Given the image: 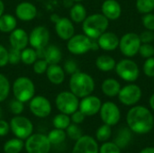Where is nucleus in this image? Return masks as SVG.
Masks as SVG:
<instances>
[{
    "label": "nucleus",
    "mask_w": 154,
    "mask_h": 153,
    "mask_svg": "<svg viewBox=\"0 0 154 153\" xmlns=\"http://www.w3.org/2000/svg\"><path fill=\"white\" fill-rule=\"evenodd\" d=\"M101 89L102 92L109 97H115L118 96L120 89H121V85L120 83L115 79V78H106L103 81L101 85Z\"/></svg>",
    "instance_id": "obj_23"
},
{
    "label": "nucleus",
    "mask_w": 154,
    "mask_h": 153,
    "mask_svg": "<svg viewBox=\"0 0 154 153\" xmlns=\"http://www.w3.org/2000/svg\"><path fill=\"white\" fill-rule=\"evenodd\" d=\"M101 106V100L97 96L89 95L82 98V100L79 102V109L86 116H92L100 111Z\"/></svg>",
    "instance_id": "obj_15"
},
{
    "label": "nucleus",
    "mask_w": 154,
    "mask_h": 153,
    "mask_svg": "<svg viewBox=\"0 0 154 153\" xmlns=\"http://www.w3.org/2000/svg\"><path fill=\"white\" fill-rule=\"evenodd\" d=\"M111 133H112V130L110 125L105 124L104 125L100 126L97 129L96 135L99 142H106L111 137Z\"/></svg>",
    "instance_id": "obj_35"
},
{
    "label": "nucleus",
    "mask_w": 154,
    "mask_h": 153,
    "mask_svg": "<svg viewBox=\"0 0 154 153\" xmlns=\"http://www.w3.org/2000/svg\"><path fill=\"white\" fill-rule=\"evenodd\" d=\"M55 32L63 41L69 40L75 34V28L70 19L62 17L55 21Z\"/></svg>",
    "instance_id": "obj_16"
},
{
    "label": "nucleus",
    "mask_w": 154,
    "mask_h": 153,
    "mask_svg": "<svg viewBox=\"0 0 154 153\" xmlns=\"http://www.w3.org/2000/svg\"><path fill=\"white\" fill-rule=\"evenodd\" d=\"M21 61V50L12 48L8 50V63L12 65L18 64Z\"/></svg>",
    "instance_id": "obj_39"
},
{
    "label": "nucleus",
    "mask_w": 154,
    "mask_h": 153,
    "mask_svg": "<svg viewBox=\"0 0 154 153\" xmlns=\"http://www.w3.org/2000/svg\"><path fill=\"white\" fill-rule=\"evenodd\" d=\"M126 120L130 130L138 134L147 133L153 128L154 119L152 113L148 108L142 106L131 108Z\"/></svg>",
    "instance_id": "obj_1"
},
{
    "label": "nucleus",
    "mask_w": 154,
    "mask_h": 153,
    "mask_svg": "<svg viewBox=\"0 0 154 153\" xmlns=\"http://www.w3.org/2000/svg\"><path fill=\"white\" fill-rule=\"evenodd\" d=\"M45 74L48 80L54 85H60L65 79V70L59 64H50Z\"/></svg>",
    "instance_id": "obj_22"
},
{
    "label": "nucleus",
    "mask_w": 154,
    "mask_h": 153,
    "mask_svg": "<svg viewBox=\"0 0 154 153\" xmlns=\"http://www.w3.org/2000/svg\"><path fill=\"white\" fill-rule=\"evenodd\" d=\"M1 117H2V109L0 107V119H1Z\"/></svg>",
    "instance_id": "obj_52"
},
{
    "label": "nucleus",
    "mask_w": 154,
    "mask_h": 153,
    "mask_svg": "<svg viewBox=\"0 0 154 153\" xmlns=\"http://www.w3.org/2000/svg\"><path fill=\"white\" fill-rule=\"evenodd\" d=\"M102 14L108 20H116L121 16V5L116 0H106L101 6Z\"/></svg>",
    "instance_id": "obj_21"
},
{
    "label": "nucleus",
    "mask_w": 154,
    "mask_h": 153,
    "mask_svg": "<svg viewBox=\"0 0 154 153\" xmlns=\"http://www.w3.org/2000/svg\"><path fill=\"white\" fill-rule=\"evenodd\" d=\"M51 145L47 136L36 133L32 134L27 138L24 146L27 153H49Z\"/></svg>",
    "instance_id": "obj_10"
},
{
    "label": "nucleus",
    "mask_w": 154,
    "mask_h": 153,
    "mask_svg": "<svg viewBox=\"0 0 154 153\" xmlns=\"http://www.w3.org/2000/svg\"><path fill=\"white\" fill-rule=\"evenodd\" d=\"M97 41L99 48L107 51L115 50L119 46L118 36L111 32H105L97 39Z\"/></svg>",
    "instance_id": "obj_20"
},
{
    "label": "nucleus",
    "mask_w": 154,
    "mask_h": 153,
    "mask_svg": "<svg viewBox=\"0 0 154 153\" xmlns=\"http://www.w3.org/2000/svg\"><path fill=\"white\" fill-rule=\"evenodd\" d=\"M150 106H151V107L154 110V94H152V96L150 98Z\"/></svg>",
    "instance_id": "obj_51"
},
{
    "label": "nucleus",
    "mask_w": 154,
    "mask_h": 153,
    "mask_svg": "<svg viewBox=\"0 0 154 153\" xmlns=\"http://www.w3.org/2000/svg\"><path fill=\"white\" fill-rule=\"evenodd\" d=\"M10 128L13 133L21 140L27 139L30 135H32L33 131L32 122L28 118L21 115H16L11 119Z\"/></svg>",
    "instance_id": "obj_9"
},
{
    "label": "nucleus",
    "mask_w": 154,
    "mask_h": 153,
    "mask_svg": "<svg viewBox=\"0 0 154 153\" xmlns=\"http://www.w3.org/2000/svg\"><path fill=\"white\" fill-rule=\"evenodd\" d=\"M143 24L145 29L154 31V14H145L143 17Z\"/></svg>",
    "instance_id": "obj_44"
},
{
    "label": "nucleus",
    "mask_w": 154,
    "mask_h": 153,
    "mask_svg": "<svg viewBox=\"0 0 154 153\" xmlns=\"http://www.w3.org/2000/svg\"><path fill=\"white\" fill-rule=\"evenodd\" d=\"M50 41V32L45 26L34 27L29 34V43L35 50L44 49Z\"/></svg>",
    "instance_id": "obj_11"
},
{
    "label": "nucleus",
    "mask_w": 154,
    "mask_h": 153,
    "mask_svg": "<svg viewBox=\"0 0 154 153\" xmlns=\"http://www.w3.org/2000/svg\"><path fill=\"white\" fill-rule=\"evenodd\" d=\"M9 128L10 124H8V123L5 120L0 119V136H5L9 132Z\"/></svg>",
    "instance_id": "obj_48"
},
{
    "label": "nucleus",
    "mask_w": 154,
    "mask_h": 153,
    "mask_svg": "<svg viewBox=\"0 0 154 153\" xmlns=\"http://www.w3.org/2000/svg\"><path fill=\"white\" fill-rule=\"evenodd\" d=\"M4 12H5V4L2 0H0V16L4 14Z\"/></svg>",
    "instance_id": "obj_50"
},
{
    "label": "nucleus",
    "mask_w": 154,
    "mask_h": 153,
    "mask_svg": "<svg viewBox=\"0 0 154 153\" xmlns=\"http://www.w3.org/2000/svg\"><path fill=\"white\" fill-rule=\"evenodd\" d=\"M29 107L32 115L40 118L49 116L51 112V105L50 101L42 96H34L30 100Z\"/></svg>",
    "instance_id": "obj_13"
},
{
    "label": "nucleus",
    "mask_w": 154,
    "mask_h": 153,
    "mask_svg": "<svg viewBox=\"0 0 154 153\" xmlns=\"http://www.w3.org/2000/svg\"><path fill=\"white\" fill-rule=\"evenodd\" d=\"M131 132L129 129H126V128H122L116 137V140H115V143L119 147V148H125V146L128 145V143L130 142L131 141Z\"/></svg>",
    "instance_id": "obj_28"
},
{
    "label": "nucleus",
    "mask_w": 154,
    "mask_h": 153,
    "mask_svg": "<svg viewBox=\"0 0 154 153\" xmlns=\"http://www.w3.org/2000/svg\"><path fill=\"white\" fill-rule=\"evenodd\" d=\"M9 108H10V111L14 114V115H19L24 109V106H23V103L17 100V99H14L10 102L9 104Z\"/></svg>",
    "instance_id": "obj_41"
},
{
    "label": "nucleus",
    "mask_w": 154,
    "mask_h": 153,
    "mask_svg": "<svg viewBox=\"0 0 154 153\" xmlns=\"http://www.w3.org/2000/svg\"><path fill=\"white\" fill-rule=\"evenodd\" d=\"M143 73L150 78H154V57L146 59L143 64Z\"/></svg>",
    "instance_id": "obj_40"
},
{
    "label": "nucleus",
    "mask_w": 154,
    "mask_h": 153,
    "mask_svg": "<svg viewBox=\"0 0 154 153\" xmlns=\"http://www.w3.org/2000/svg\"><path fill=\"white\" fill-rule=\"evenodd\" d=\"M136 8L141 14H149L154 10V0H136Z\"/></svg>",
    "instance_id": "obj_34"
},
{
    "label": "nucleus",
    "mask_w": 154,
    "mask_h": 153,
    "mask_svg": "<svg viewBox=\"0 0 154 153\" xmlns=\"http://www.w3.org/2000/svg\"><path fill=\"white\" fill-rule=\"evenodd\" d=\"M10 89L11 86L8 78L0 73V103L7 98L10 93Z\"/></svg>",
    "instance_id": "obj_33"
},
{
    "label": "nucleus",
    "mask_w": 154,
    "mask_h": 153,
    "mask_svg": "<svg viewBox=\"0 0 154 153\" xmlns=\"http://www.w3.org/2000/svg\"><path fill=\"white\" fill-rule=\"evenodd\" d=\"M43 59L48 64H59L62 59V52L60 48L55 45H48L44 49Z\"/></svg>",
    "instance_id": "obj_24"
},
{
    "label": "nucleus",
    "mask_w": 154,
    "mask_h": 153,
    "mask_svg": "<svg viewBox=\"0 0 154 153\" xmlns=\"http://www.w3.org/2000/svg\"><path fill=\"white\" fill-rule=\"evenodd\" d=\"M8 63V50L0 44V68L6 66Z\"/></svg>",
    "instance_id": "obj_46"
},
{
    "label": "nucleus",
    "mask_w": 154,
    "mask_h": 153,
    "mask_svg": "<svg viewBox=\"0 0 154 153\" xmlns=\"http://www.w3.org/2000/svg\"><path fill=\"white\" fill-rule=\"evenodd\" d=\"M115 69L117 76L126 82H134L140 76L138 65L136 62L129 59H125L117 62Z\"/></svg>",
    "instance_id": "obj_5"
},
{
    "label": "nucleus",
    "mask_w": 154,
    "mask_h": 153,
    "mask_svg": "<svg viewBox=\"0 0 154 153\" xmlns=\"http://www.w3.org/2000/svg\"><path fill=\"white\" fill-rule=\"evenodd\" d=\"M116 62L115 59L109 55H100L96 60V66L97 68L104 72H108L115 69Z\"/></svg>",
    "instance_id": "obj_26"
},
{
    "label": "nucleus",
    "mask_w": 154,
    "mask_h": 153,
    "mask_svg": "<svg viewBox=\"0 0 154 153\" xmlns=\"http://www.w3.org/2000/svg\"><path fill=\"white\" fill-rule=\"evenodd\" d=\"M72 1H75V2H77V3H79V2H81V1H83V0H72Z\"/></svg>",
    "instance_id": "obj_53"
},
{
    "label": "nucleus",
    "mask_w": 154,
    "mask_h": 153,
    "mask_svg": "<svg viewBox=\"0 0 154 153\" xmlns=\"http://www.w3.org/2000/svg\"><path fill=\"white\" fill-rule=\"evenodd\" d=\"M70 91L79 98H83L91 95L95 89L94 78L88 73L77 71L70 75L69 82Z\"/></svg>",
    "instance_id": "obj_2"
},
{
    "label": "nucleus",
    "mask_w": 154,
    "mask_h": 153,
    "mask_svg": "<svg viewBox=\"0 0 154 153\" xmlns=\"http://www.w3.org/2000/svg\"><path fill=\"white\" fill-rule=\"evenodd\" d=\"M23 147V142L21 139H11L4 145L5 153H19Z\"/></svg>",
    "instance_id": "obj_30"
},
{
    "label": "nucleus",
    "mask_w": 154,
    "mask_h": 153,
    "mask_svg": "<svg viewBox=\"0 0 154 153\" xmlns=\"http://www.w3.org/2000/svg\"><path fill=\"white\" fill-rule=\"evenodd\" d=\"M69 17L73 23H83V21L87 17V10L85 6L80 3H77L74 5H72L69 10Z\"/></svg>",
    "instance_id": "obj_27"
},
{
    "label": "nucleus",
    "mask_w": 154,
    "mask_h": 153,
    "mask_svg": "<svg viewBox=\"0 0 154 153\" xmlns=\"http://www.w3.org/2000/svg\"><path fill=\"white\" fill-rule=\"evenodd\" d=\"M70 121H71V119L69 118V116L68 115L60 113V114L55 115V117L53 118L52 124L55 128L65 130L70 124Z\"/></svg>",
    "instance_id": "obj_31"
},
{
    "label": "nucleus",
    "mask_w": 154,
    "mask_h": 153,
    "mask_svg": "<svg viewBox=\"0 0 154 153\" xmlns=\"http://www.w3.org/2000/svg\"><path fill=\"white\" fill-rule=\"evenodd\" d=\"M65 73L72 75L74 73H76L77 71H79V68H78V64L73 60H68L65 61L64 63V67H63Z\"/></svg>",
    "instance_id": "obj_43"
},
{
    "label": "nucleus",
    "mask_w": 154,
    "mask_h": 153,
    "mask_svg": "<svg viewBox=\"0 0 154 153\" xmlns=\"http://www.w3.org/2000/svg\"><path fill=\"white\" fill-rule=\"evenodd\" d=\"M12 90L15 99L26 103L35 95V86L32 80L27 77H19L13 83Z\"/></svg>",
    "instance_id": "obj_4"
},
{
    "label": "nucleus",
    "mask_w": 154,
    "mask_h": 153,
    "mask_svg": "<svg viewBox=\"0 0 154 153\" xmlns=\"http://www.w3.org/2000/svg\"><path fill=\"white\" fill-rule=\"evenodd\" d=\"M72 153H98V145L90 136H81L73 148Z\"/></svg>",
    "instance_id": "obj_17"
},
{
    "label": "nucleus",
    "mask_w": 154,
    "mask_h": 153,
    "mask_svg": "<svg viewBox=\"0 0 154 153\" xmlns=\"http://www.w3.org/2000/svg\"><path fill=\"white\" fill-rule=\"evenodd\" d=\"M17 25L16 18L10 14H4L0 16V32L10 33Z\"/></svg>",
    "instance_id": "obj_25"
},
{
    "label": "nucleus",
    "mask_w": 154,
    "mask_h": 153,
    "mask_svg": "<svg viewBox=\"0 0 154 153\" xmlns=\"http://www.w3.org/2000/svg\"><path fill=\"white\" fill-rule=\"evenodd\" d=\"M92 48V39L86 34H74L68 40L67 49L74 55H82L88 52Z\"/></svg>",
    "instance_id": "obj_8"
},
{
    "label": "nucleus",
    "mask_w": 154,
    "mask_h": 153,
    "mask_svg": "<svg viewBox=\"0 0 154 153\" xmlns=\"http://www.w3.org/2000/svg\"><path fill=\"white\" fill-rule=\"evenodd\" d=\"M140 153H154V148L153 147H148L143 149Z\"/></svg>",
    "instance_id": "obj_49"
},
{
    "label": "nucleus",
    "mask_w": 154,
    "mask_h": 153,
    "mask_svg": "<svg viewBox=\"0 0 154 153\" xmlns=\"http://www.w3.org/2000/svg\"><path fill=\"white\" fill-rule=\"evenodd\" d=\"M140 40L142 43H151L154 41V32L151 30H145L143 31L140 35Z\"/></svg>",
    "instance_id": "obj_45"
},
{
    "label": "nucleus",
    "mask_w": 154,
    "mask_h": 153,
    "mask_svg": "<svg viewBox=\"0 0 154 153\" xmlns=\"http://www.w3.org/2000/svg\"><path fill=\"white\" fill-rule=\"evenodd\" d=\"M55 104L60 113L69 115L79 109V100L71 91H62L56 96Z\"/></svg>",
    "instance_id": "obj_6"
},
{
    "label": "nucleus",
    "mask_w": 154,
    "mask_h": 153,
    "mask_svg": "<svg viewBox=\"0 0 154 153\" xmlns=\"http://www.w3.org/2000/svg\"><path fill=\"white\" fill-rule=\"evenodd\" d=\"M100 153H121L120 148L115 142H106L100 148Z\"/></svg>",
    "instance_id": "obj_42"
},
{
    "label": "nucleus",
    "mask_w": 154,
    "mask_h": 153,
    "mask_svg": "<svg viewBox=\"0 0 154 153\" xmlns=\"http://www.w3.org/2000/svg\"><path fill=\"white\" fill-rule=\"evenodd\" d=\"M142 97V90L135 84H129L121 87L118 94L120 102L125 106H134L139 102Z\"/></svg>",
    "instance_id": "obj_12"
},
{
    "label": "nucleus",
    "mask_w": 154,
    "mask_h": 153,
    "mask_svg": "<svg viewBox=\"0 0 154 153\" xmlns=\"http://www.w3.org/2000/svg\"><path fill=\"white\" fill-rule=\"evenodd\" d=\"M108 26L109 20L103 14H93L88 15L82 23L84 34L93 40H97L101 34L106 32Z\"/></svg>",
    "instance_id": "obj_3"
},
{
    "label": "nucleus",
    "mask_w": 154,
    "mask_h": 153,
    "mask_svg": "<svg viewBox=\"0 0 154 153\" xmlns=\"http://www.w3.org/2000/svg\"><path fill=\"white\" fill-rule=\"evenodd\" d=\"M66 130H67L68 136L70 139H72V140L77 141V140H79L82 136V130L76 124H69Z\"/></svg>",
    "instance_id": "obj_37"
},
{
    "label": "nucleus",
    "mask_w": 154,
    "mask_h": 153,
    "mask_svg": "<svg viewBox=\"0 0 154 153\" xmlns=\"http://www.w3.org/2000/svg\"><path fill=\"white\" fill-rule=\"evenodd\" d=\"M9 42L12 48L22 50L25 49L29 43V35L22 28H15L10 32Z\"/></svg>",
    "instance_id": "obj_19"
},
{
    "label": "nucleus",
    "mask_w": 154,
    "mask_h": 153,
    "mask_svg": "<svg viewBox=\"0 0 154 153\" xmlns=\"http://www.w3.org/2000/svg\"><path fill=\"white\" fill-rule=\"evenodd\" d=\"M15 15L21 21H32L37 15V8L32 3L22 2L15 7Z\"/></svg>",
    "instance_id": "obj_18"
},
{
    "label": "nucleus",
    "mask_w": 154,
    "mask_h": 153,
    "mask_svg": "<svg viewBox=\"0 0 154 153\" xmlns=\"http://www.w3.org/2000/svg\"><path fill=\"white\" fill-rule=\"evenodd\" d=\"M100 116L104 124L110 126L116 125L121 117V113L118 106L113 102H106L101 106Z\"/></svg>",
    "instance_id": "obj_14"
},
{
    "label": "nucleus",
    "mask_w": 154,
    "mask_h": 153,
    "mask_svg": "<svg viewBox=\"0 0 154 153\" xmlns=\"http://www.w3.org/2000/svg\"><path fill=\"white\" fill-rule=\"evenodd\" d=\"M141 43L140 37L137 33L128 32L121 37L118 47L125 57L132 58L139 52Z\"/></svg>",
    "instance_id": "obj_7"
},
{
    "label": "nucleus",
    "mask_w": 154,
    "mask_h": 153,
    "mask_svg": "<svg viewBox=\"0 0 154 153\" xmlns=\"http://www.w3.org/2000/svg\"><path fill=\"white\" fill-rule=\"evenodd\" d=\"M48 62L44 59H37L36 61L32 64V69L33 72L37 75H42L46 73V70L48 69Z\"/></svg>",
    "instance_id": "obj_36"
},
{
    "label": "nucleus",
    "mask_w": 154,
    "mask_h": 153,
    "mask_svg": "<svg viewBox=\"0 0 154 153\" xmlns=\"http://www.w3.org/2000/svg\"><path fill=\"white\" fill-rule=\"evenodd\" d=\"M143 58L148 59L154 56V47L151 43H143L140 46L139 52Z\"/></svg>",
    "instance_id": "obj_38"
},
{
    "label": "nucleus",
    "mask_w": 154,
    "mask_h": 153,
    "mask_svg": "<svg viewBox=\"0 0 154 153\" xmlns=\"http://www.w3.org/2000/svg\"><path fill=\"white\" fill-rule=\"evenodd\" d=\"M38 59L35 49L25 48L21 50V61L25 65H32Z\"/></svg>",
    "instance_id": "obj_29"
},
{
    "label": "nucleus",
    "mask_w": 154,
    "mask_h": 153,
    "mask_svg": "<svg viewBox=\"0 0 154 153\" xmlns=\"http://www.w3.org/2000/svg\"><path fill=\"white\" fill-rule=\"evenodd\" d=\"M85 117H86V115L80 111V110H77V111H75L72 115H71V121L74 123V124H81L84 120H85Z\"/></svg>",
    "instance_id": "obj_47"
},
{
    "label": "nucleus",
    "mask_w": 154,
    "mask_h": 153,
    "mask_svg": "<svg viewBox=\"0 0 154 153\" xmlns=\"http://www.w3.org/2000/svg\"><path fill=\"white\" fill-rule=\"evenodd\" d=\"M47 137H48V140L51 142V144L56 145V144H60L64 142V140L66 139V133H65L64 130L55 128L54 130L51 131L48 133Z\"/></svg>",
    "instance_id": "obj_32"
}]
</instances>
